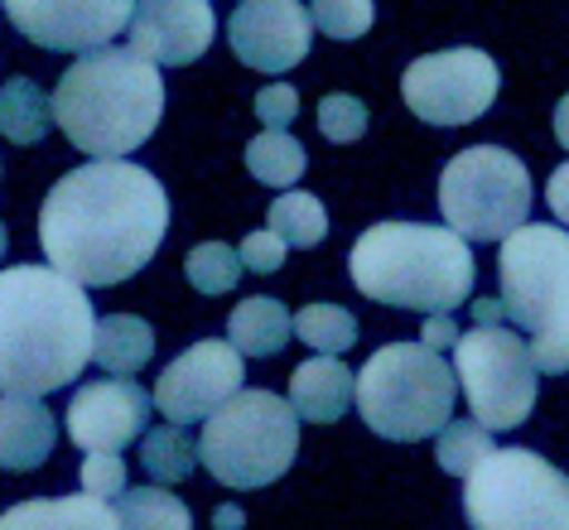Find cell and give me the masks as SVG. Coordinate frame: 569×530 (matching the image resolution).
<instances>
[{
  "label": "cell",
  "mask_w": 569,
  "mask_h": 530,
  "mask_svg": "<svg viewBox=\"0 0 569 530\" xmlns=\"http://www.w3.org/2000/svg\"><path fill=\"white\" fill-rule=\"evenodd\" d=\"M150 352H154V333H150L146 319H136V313H111V319L97 323L92 362L107 367L111 377H136V371L150 362Z\"/></svg>",
  "instance_id": "obj_22"
},
{
  "label": "cell",
  "mask_w": 569,
  "mask_h": 530,
  "mask_svg": "<svg viewBox=\"0 0 569 530\" xmlns=\"http://www.w3.org/2000/svg\"><path fill=\"white\" fill-rule=\"evenodd\" d=\"M164 117V78L136 49H92L53 88V121L92 160H121Z\"/></svg>",
  "instance_id": "obj_3"
},
{
  "label": "cell",
  "mask_w": 569,
  "mask_h": 530,
  "mask_svg": "<svg viewBox=\"0 0 569 530\" xmlns=\"http://www.w3.org/2000/svg\"><path fill=\"white\" fill-rule=\"evenodd\" d=\"M0 530H117V511L92 492L34 497V501H16L0 516Z\"/></svg>",
  "instance_id": "obj_19"
},
{
  "label": "cell",
  "mask_w": 569,
  "mask_h": 530,
  "mask_svg": "<svg viewBox=\"0 0 569 530\" xmlns=\"http://www.w3.org/2000/svg\"><path fill=\"white\" fill-rule=\"evenodd\" d=\"M497 449V443H492V429H482L478 420L473 424H445V429H439V449H435V458H439V468H445V472H453V478H468V472H473L478 463H482V458H488Z\"/></svg>",
  "instance_id": "obj_29"
},
{
  "label": "cell",
  "mask_w": 569,
  "mask_h": 530,
  "mask_svg": "<svg viewBox=\"0 0 569 530\" xmlns=\"http://www.w3.org/2000/svg\"><path fill=\"white\" fill-rule=\"evenodd\" d=\"M358 400V381H352V371L338 362V357H309L305 367H295L290 377V406L300 420L309 424H333L343 420L348 406Z\"/></svg>",
  "instance_id": "obj_18"
},
{
  "label": "cell",
  "mask_w": 569,
  "mask_h": 530,
  "mask_svg": "<svg viewBox=\"0 0 569 530\" xmlns=\"http://www.w3.org/2000/svg\"><path fill=\"white\" fill-rule=\"evenodd\" d=\"M212 526H218V530H241V526H247V516H241V507H218V511H212Z\"/></svg>",
  "instance_id": "obj_37"
},
{
  "label": "cell",
  "mask_w": 569,
  "mask_h": 530,
  "mask_svg": "<svg viewBox=\"0 0 569 530\" xmlns=\"http://www.w3.org/2000/svg\"><path fill=\"white\" fill-rule=\"evenodd\" d=\"M97 352L88 284L63 270H0V396H49L73 386Z\"/></svg>",
  "instance_id": "obj_2"
},
{
  "label": "cell",
  "mask_w": 569,
  "mask_h": 530,
  "mask_svg": "<svg viewBox=\"0 0 569 530\" xmlns=\"http://www.w3.org/2000/svg\"><path fill=\"white\" fill-rule=\"evenodd\" d=\"M241 266H247V276H276V270L284 266V241L270 232H251L241 237Z\"/></svg>",
  "instance_id": "obj_34"
},
{
  "label": "cell",
  "mask_w": 569,
  "mask_h": 530,
  "mask_svg": "<svg viewBox=\"0 0 569 530\" xmlns=\"http://www.w3.org/2000/svg\"><path fill=\"white\" fill-rule=\"evenodd\" d=\"M300 453V414L276 391H237L203 420L198 458L222 487H270Z\"/></svg>",
  "instance_id": "obj_6"
},
{
  "label": "cell",
  "mask_w": 569,
  "mask_h": 530,
  "mask_svg": "<svg viewBox=\"0 0 569 530\" xmlns=\"http://www.w3.org/2000/svg\"><path fill=\"white\" fill-rule=\"evenodd\" d=\"M540 371H569V338L546 357V362H540Z\"/></svg>",
  "instance_id": "obj_40"
},
{
  "label": "cell",
  "mask_w": 569,
  "mask_h": 530,
  "mask_svg": "<svg viewBox=\"0 0 569 530\" xmlns=\"http://www.w3.org/2000/svg\"><path fill=\"white\" fill-rule=\"evenodd\" d=\"M183 276L198 294H227L237 290V276H247V266H241V251L222 247V241H203L183 256Z\"/></svg>",
  "instance_id": "obj_28"
},
{
  "label": "cell",
  "mask_w": 569,
  "mask_h": 530,
  "mask_svg": "<svg viewBox=\"0 0 569 530\" xmlns=\"http://www.w3.org/2000/svg\"><path fill=\"white\" fill-rule=\"evenodd\" d=\"M126 30H131V49L140 59L183 68L208 53L218 16L208 0H140Z\"/></svg>",
  "instance_id": "obj_16"
},
{
  "label": "cell",
  "mask_w": 569,
  "mask_h": 530,
  "mask_svg": "<svg viewBox=\"0 0 569 530\" xmlns=\"http://www.w3.org/2000/svg\"><path fill=\"white\" fill-rule=\"evenodd\" d=\"M352 284L391 309L453 313L473 290V251L453 227L377 222L348 251Z\"/></svg>",
  "instance_id": "obj_4"
},
{
  "label": "cell",
  "mask_w": 569,
  "mask_h": 530,
  "mask_svg": "<svg viewBox=\"0 0 569 530\" xmlns=\"http://www.w3.org/2000/svg\"><path fill=\"white\" fill-rule=\"evenodd\" d=\"M295 117H300V92H295L290 82H270V88L256 92V121H261L266 131H284Z\"/></svg>",
  "instance_id": "obj_33"
},
{
  "label": "cell",
  "mask_w": 569,
  "mask_h": 530,
  "mask_svg": "<svg viewBox=\"0 0 569 530\" xmlns=\"http://www.w3.org/2000/svg\"><path fill=\"white\" fill-rule=\"evenodd\" d=\"M459 371L425 342H391L372 352L358 377V410L372 434L391 443H416L453 420Z\"/></svg>",
  "instance_id": "obj_5"
},
{
  "label": "cell",
  "mask_w": 569,
  "mask_h": 530,
  "mask_svg": "<svg viewBox=\"0 0 569 530\" xmlns=\"http://www.w3.org/2000/svg\"><path fill=\"white\" fill-rule=\"evenodd\" d=\"M401 97L430 126H468L497 102V63L482 49L425 53L406 68Z\"/></svg>",
  "instance_id": "obj_11"
},
{
  "label": "cell",
  "mask_w": 569,
  "mask_h": 530,
  "mask_svg": "<svg viewBox=\"0 0 569 530\" xmlns=\"http://www.w3.org/2000/svg\"><path fill=\"white\" fill-rule=\"evenodd\" d=\"M555 140H560V146L569 150V97L560 107H555Z\"/></svg>",
  "instance_id": "obj_39"
},
{
  "label": "cell",
  "mask_w": 569,
  "mask_h": 530,
  "mask_svg": "<svg viewBox=\"0 0 569 530\" xmlns=\"http://www.w3.org/2000/svg\"><path fill=\"white\" fill-rule=\"evenodd\" d=\"M315 30H323L329 39H362L377 20L372 0H315Z\"/></svg>",
  "instance_id": "obj_30"
},
{
  "label": "cell",
  "mask_w": 569,
  "mask_h": 530,
  "mask_svg": "<svg viewBox=\"0 0 569 530\" xmlns=\"http://www.w3.org/2000/svg\"><path fill=\"white\" fill-rule=\"evenodd\" d=\"M439 212L468 241H507L531 212V174L502 146L459 150L439 174Z\"/></svg>",
  "instance_id": "obj_9"
},
{
  "label": "cell",
  "mask_w": 569,
  "mask_h": 530,
  "mask_svg": "<svg viewBox=\"0 0 569 530\" xmlns=\"http://www.w3.org/2000/svg\"><path fill=\"white\" fill-rule=\"evenodd\" d=\"M0 256H6V222H0Z\"/></svg>",
  "instance_id": "obj_41"
},
{
  "label": "cell",
  "mask_w": 569,
  "mask_h": 530,
  "mask_svg": "<svg viewBox=\"0 0 569 530\" xmlns=\"http://www.w3.org/2000/svg\"><path fill=\"white\" fill-rule=\"evenodd\" d=\"M295 333V319L284 313L280 299H266V294H251L241 299L227 319V338L237 342L241 357H276L284 342Z\"/></svg>",
  "instance_id": "obj_20"
},
{
  "label": "cell",
  "mask_w": 569,
  "mask_h": 530,
  "mask_svg": "<svg viewBox=\"0 0 569 530\" xmlns=\"http://www.w3.org/2000/svg\"><path fill=\"white\" fill-rule=\"evenodd\" d=\"M459 323L449 319V313H425V328H420V342L425 348H435V352H445V348H459Z\"/></svg>",
  "instance_id": "obj_35"
},
{
  "label": "cell",
  "mask_w": 569,
  "mask_h": 530,
  "mask_svg": "<svg viewBox=\"0 0 569 530\" xmlns=\"http://www.w3.org/2000/svg\"><path fill=\"white\" fill-rule=\"evenodd\" d=\"M247 169L266 189H290L305 174V146L290 131H261L247 146Z\"/></svg>",
  "instance_id": "obj_25"
},
{
  "label": "cell",
  "mask_w": 569,
  "mask_h": 530,
  "mask_svg": "<svg viewBox=\"0 0 569 530\" xmlns=\"http://www.w3.org/2000/svg\"><path fill=\"white\" fill-rule=\"evenodd\" d=\"M10 24L39 49L92 53L131 24L140 0H0Z\"/></svg>",
  "instance_id": "obj_13"
},
{
  "label": "cell",
  "mask_w": 569,
  "mask_h": 530,
  "mask_svg": "<svg viewBox=\"0 0 569 530\" xmlns=\"http://www.w3.org/2000/svg\"><path fill=\"white\" fill-rule=\"evenodd\" d=\"M546 198H550V212L560 218V227H569V164H560V169L550 174Z\"/></svg>",
  "instance_id": "obj_36"
},
{
  "label": "cell",
  "mask_w": 569,
  "mask_h": 530,
  "mask_svg": "<svg viewBox=\"0 0 569 530\" xmlns=\"http://www.w3.org/2000/svg\"><path fill=\"white\" fill-rule=\"evenodd\" d=\"M82 492H92V497H121L126 492V463H121V453H88L82 458Z\"/></svg>",
  "instance_id": "obj_32"
},
{
  "label": "cell",
  "mask_w": 569,
  "mask_h": 530,
  "mask_svg": "<svg viewBox=\"0 0 569 530\" xmlns=\"http://www.w3.org/2000/svg\"><path fill=\"white\" fill-rule=\"evenodd\" d=\"M59 429L39 396H0V468L30 472L53 453Z\"/></svg>",
  "instance_id": "obj_17"
},
{
  "label": "cell",
  "mask_w": 569,
  "mask_h": 530,
  "mask_svg": "<svg viewBox=\"0 0 569 530\" xmlns=\"http://www.w3.org/2000/svg\"><path fill=\"white\" fill-rule=\"evenodd\" d=\"M169 232V193L131 160H92L63 174L39 208V247L68 280L107 290L150 266Z\"/></svg>",
  "instance_id": "obj_1"
},
{
  "label": "cell",
  "mask_w": 569,
  "mask_h": 530,
  "mask_svg": "<svg viewBox=\"0 0 569 530\" xmlns=\"http://www.w3.org/2000/svg\"><path fill=\"white\" fill-rule=\"evenodd\" d=\"M117 530H193V516L160 482L126 487L117 501Z\"/></svg>",
  "instance_id": "obj_23"
},
{
  "label": "cell",
  "mask_w": 569,
  "mask_h": 530,
  "mask_svg": "<svg viewBox=\"0 0 569 530\" xmlns=\"http://www.w3.org/2000/svg\"><path fill=\"white\" fill-rule=\"evenodd\" d=\"M319 131H323V140H333V146H352V140L367 136V107L348 92L323 97L319 102Z\"/></svg>",
  "instance_id": "obj_31"
},
{
  "label": "cell",
  "mask_w": 569,
  "mask_h": 530,
  "mask_svg": "<svg viewBox=\"0 0 569 530\" xmlns=\"http://www.w3.org/2000/svg\"><path fill=\"white\" fill-rule=\"evenodd\" d=\"M502 313H507L502 299H478V304H473V319H478V323H497Z\"/></svg>",
  "instance_id": "obj_38"
},
{
  "label": "cell",
  "mask_w": 569,
  "mask_h": 530,
  "mask_svg": "<svg viewBox=\"0 0 569 530\" xmlns=\"http://www.w3.org/2000/svg\"><path fill=\"white\" fill-rule=\"evenodd\" d=\"M140 463H146V472L160 487L183 482L193 472V463H198V443L183 434L179 424H160V429H150V434L140 439Z\"/></svg>",
  "instance_id": "obj_26"
},
{
  "label": "cell",
  "mask_w": 569,
  "mask_h": 530,
  "mask_svg": "<svg viewBox=\"0 0 569 530\" xmlns=\"http://www.w3.org/2000/svg\"><path fill=\"white\" fill-rule=\"evenodd\" d=\"M266 227L276 232L284 247H300V251H315L323 237H329V212L315 193H280L266 212Z\"/></svg>",
  "instance_id": "obj_24"
},
{
  "label": "cell",
  "mask_w": 569,
  "mask_h": 530,
  "mask_svg": "<svg viewBox=\"0 0 569 530\" xmlns=\"http://www.w3.org/2000/svg\"><path fill=\"white\" fill-rule=\"evenodd\" d=\"M154 400L131 377L88 381L68 400V439L88 453H121L126 443L146 439Z\"/></svg>",
  "instance_id": "obj_15"
},
{
  "label": "cell",
  "mask_w": 569,
  "mask_h": 530,
  "mask_svg": "<svg viewBox=\"0 0 569 530\" xmlns=\"http://www.w3.org/2000/svg\"><path fill=\"white\" fill-rule=\"evenodd\" d=\"M241 386H247V367H241V352L232 338H203L198 348H189L183 357H174L160 371V386H154V406L169 424H198L208 420L218 406H227Z\"/></svg>",
  "instance_id": "obj_12"
},
{
  "label": "cell",
  "mask_w": 569,
  "mask_h": 530,
  "mask_svg": "<svg viewBox=\"0 0 569 530\" xmlns=\"http://www.w3.org/2000/svg\"><path fill=\"white\" fill-rule=\"evenodd\" d=\"M315 20L300 0H237L227 20V44L256 73H290L305 63Z\"/></svg>",
  "instance_id": "obj_14"
},
{
  "label": "cell",
  "mask_w": 569,
  "mask_h": 530,
  "mask_svg": "<svg viewBox=\"0 0 569 530\" xmlns=\"http://www.w3.org/2000/svg\"><path fill=\"white\" fill-rule=\"evenodd\" d=\"M473 530H569V478L531 449H492L463 478Z\"/></svg>",
  "instance_id": "obj_8"
},
{
  "label": "cell",
  "mask_w": 569,
  "mask_h": 530,
  "mask_svg": "<svg viewBox=\"0 0 569 530\" xmlns=\"http://www.w3.org/2000/svg\"><path fill=\"white\" fill-rule=\"evenodd\" d=\"M53 121V97H44L34 78H6L0 88V136L10 146H39Z\"/></svg>",
  "instance_id": "obj_21"
},
{
  "label": "cell",
  "mask_w": 569,
  "mask_h": 530,
  "mask_svg": "<svg viewBox=\"0 0 569 530\" xmlns=\"http://www.w3.org/2000/svg\"><path fill=\"white\" fill-rule=\"evenodd\" d=\"M295 338L323 357H338L358 342V319L338 304H309V309H300V319H295Z\"/></svg>",
  "instance_id": "obj_27"
},
{
  "label": "cell",
  "mask_w": 569,
  "mask_h": 530,
  "mask_svg": "<svg viewBox=\"0 0 569 530\" xmlns=\"http://www.w3.org/2000/svg\"><path fill=\"white\" fill-rule=\"evenodd\" d=\"M507 319L531 333L536 367L569 338V232L546 222L517 227L497 251Z\"/></svg>",
  "instance_id": "obj_7"
},
{
  "label": "cell",
  "mask_w": 569,
  "mask_h": 530,
  "mask_svg": "<svg viewBox=\"0 0 569 530\" xmlns=\"http://www.w3.org/2000/svg\"><path fill=\"white\" fill-rule=\"evenodd\" d=\"M453 371L482 429H517L536 410V352L502 323L468 328L453 348Z\"/></svg>",
  "instance_id": "obj_10"
}]
</instances>
